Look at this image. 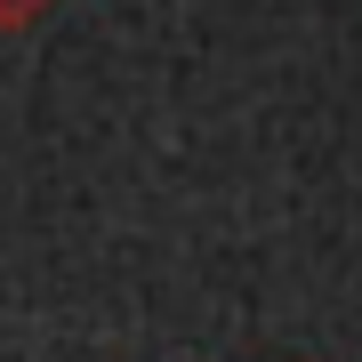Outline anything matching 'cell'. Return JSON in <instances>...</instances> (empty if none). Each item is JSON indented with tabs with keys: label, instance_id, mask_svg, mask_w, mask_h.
Instances as JSON below:
<instances>
[{
	"label": "cell",
	"instance_id": "obj_1",
	"mask_svg": "<svg viewBox=\"0 0 362 362\" xmlns=\"http://www.w3.org/2000/svg\"><path fill=\"white\" fill-rule=\"evenodd\" d=\"M40 0H0V25H16V16H33Z\"/></svg>",
	"mask_w": 362,
	"mask_h": 362
}]
</instances>
